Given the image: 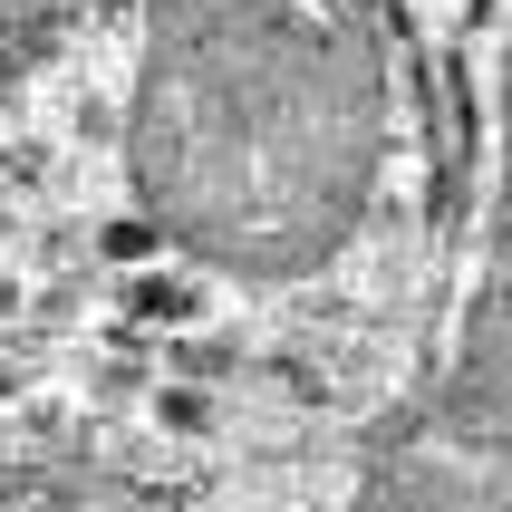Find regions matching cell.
Returning <instances> with one entry per match:
<instances>
[{"label":"cell","instance_id":"6da1fadb","mask_svg":"<svg viewBox=\"0 0 512 512\" xmlns=\"http://www.w3.org/2000/svg\"><path fill=\"white\" fill-rule=\"evenodd\" d=\"M387 116V0H145L136 194L232 281H300L358 232Z\"/></svg>","mask_w":512,"mask_h":512},{"label":"cell","instance_id":"7a4b0ae2","mask_svg":"<svg viewBox=\"0 0 512 512\" xmlns=\"http://www.w3.org/2000/svg\"><path fill=\"white\" fill-rule=\"evenodd\" d=\"M339 512H512V68H503V136H493L484 252L464 281L455 339L426 387L377 435L368 474Z\"/></svg>","mask_w":512,"mask_h":512}]
</instances>
